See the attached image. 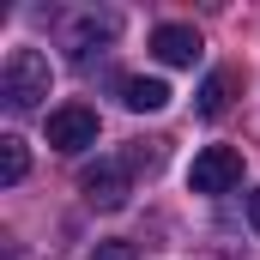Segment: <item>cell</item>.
<instances>
[{
	"label": "cell",
	"instance_id": "obj_4",
	"mask_svg": "<svg viewBox=\"0 0 260 260\" xmlns=\"http://www.w3.org/2000/svg\"><path fill=\"white\" fill-rule=\"evenodd\" d=\"M49 145L67 151V157L91 151V145H97V109H85V103H61V109L49 115Z\"/></svg>",
	"mask_w": 260,
	"mask_h": 260
},
{
	"label": "cell",
	"instance_id": "obj_2",
	"mask_svg": "<svg viewBox=\"0 0 260 260\" xmlns=\"http://www.w3.org/2000/svg\"><path fill=\"white\" fill-rule=\"evenodd\" d=\"M79 194H85V206H97V212H121L133 194V176L121 157H103V164H91L85 176H79Z\"/></svg>",
	"mask_w": 260,
	"mask_h": 260
},
{
	"label": "cell",
	"instance_id": "obj_8",
	"mask_svg": "<svg viewBox=\"0 0 260 260\" xmlns=\"http://www.w3.org/2000/svg\"><path fill=\"white\" fill-rule=\"evenodd\" d=\"M24 170H30V145H24L18 133H6V139H0V182L12 188V182H24Z\"/></svg>",
	"mask_w": 260,
	"mask_h": 260
},
{
	"label": "cell",
	"instance_id": "obj_1",
	"mask_svg": "<svg viewBox=\"0 0 260 260\" xmlns=\"http://www.w3.org/2000/svg\"><path fill=\"white\" fill-rule=\"evenodd\" d=\"M0 97H6L12 115H30V109L49 97V61H43L37 49H12L6 67H0Z\"/></svg>",
	"mask_w": 260,
	"mask_h": 260
},
{
	"label": "cell",
	"instance_id": "obj_7",
	"mask_svg": "<svg viewBox=\"0 0 260 260\" xmlns=\"http://www.w3.org/2000/svg\"><path fill=\"white\" fill-rule=\"evenodd\" d=\"M115 91H121V103H127L133 115H157V109L170 103V85H164V79H145V73H133V79H121Z\"/></svg>",
	"mask_w": 260,
	"mask_h": 260
},
{
	"label": "cell",
	"instance_id": "obj_3",
	"mask_svg": "<svg viewBox=\"0 0 260 260\" xmlns=\"http://www.w3.org/2000/svg\"><path fill=\"white\" fill-rule=\"evenodd\" d=\"M242 182V151L236 145H206L194 157V170H188V188L194 194H230Z\"/></svg>",
	"mask_w": 260,
	"mask_h": 260
},
{
	"label": "cell",
	"instance_id": "obj_11",
	"mask_svg": "<svg viewBox=\"0 0 260 260\" xmlns=\"http://www.w3.org/2000/svg\"><path fill=\"white\" fill-rule=\"evenodd\" d=\"M248 224H254V230H260V188H254V194H248Z\"/></svg>",
	"mask_w": 260,
	"mask_h": 260
},
{
	"label": "cell",
	"instance_id": "obj_10",
	"mask_svg": "<svg viewBox=\"0 0 260 260\" xmlns=\"http://www.w3.org/2000/svg\"><path fill=\"white\" fill-rule=\"evenodd\" d=\"M91 260H139V248L121 242V236H109V242H97V248H91Z\"/></svg>",
	"mask_w": 260,
	"mask_h": 260
},
{
	"label": "cell",
	"instance_id": "obj_6",
	"mask_svg": "<svg viewBox=\"0 0 260 260\" xmlns=\"http://www.w3.org/2000/svg\"><path fill=\"white\" fill-rule=\"evenodd\" d=\"M200 49H206V43H200L194 24H157V30H151V55L164 67H194Z\"/></svg>",
	"mask_w": 260,
	"mask_h": 260
},
{
	"label": "cell",
	"instance_id": "obj_5",
	"mask_svg": "<svg viewBox=\"0 0 260 260\" xmlns=\"http://www.w3.org/2000/svg\"><path fill=\"white\" fill-rule=\"evenodd\" d=\"M115 30H121L115 12H79V18H67L61 43H67L73 61H91V49H97V43H115Z\"/></svg>",
	"mask_w": 260,
	"mask_h": 260
},
{
	"label": "cell",
	"instance_id": "obj_9",
	"mask_svg": "<svg viewBox=\"0 0 260 260\" xmlns=\"http://www.w3.org/2000/svg\"><path fill=\"white\" fill-rule=\"evenodd\" d=\"M224 103H230V73H206V85H200V115H224Z\"/></svg>",
	"mask_w": 260,
	"mask_h": 260
}]
</instances>
